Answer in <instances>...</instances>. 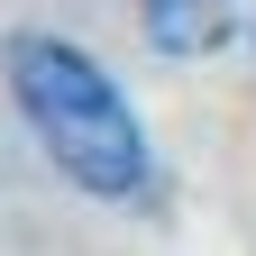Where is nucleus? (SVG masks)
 Masks as SVG:
<instances>
[{
	"label": "nucleus",
	"mask_w": 256,
	"mask_h": 256,
	"mask_svg": "<svg viewBox=\"0 0 256 256\" xmlns=\"http://www.w3.org/2000/svg\"><path fill=\"white\" fill-rule=\"evenodd\" d=\"M0 64H10V92H18L28 128L46 138V156H55L82 192L119 202V192L146 183L138 110L119 101V82H110L82 46H64V37H10V55H0Z\"/></svg>",
	"instance_id": "1"
},
{
	"label": "nucleus",
	"mask_w": 256,
	"mask_h": 256,
	"mask_svg": "<svg viewBox=\"0 0 256 256\" xmlns=\"http://www.w3.org/2000/svg\"><path fill=\"white\" fill-rule=\"evenodd\" d=\"M229 28H238L229 0H146V37L165 55H210V46H229Z\"/></svg>",
	"instance_id": "2"
}]
</instances>
